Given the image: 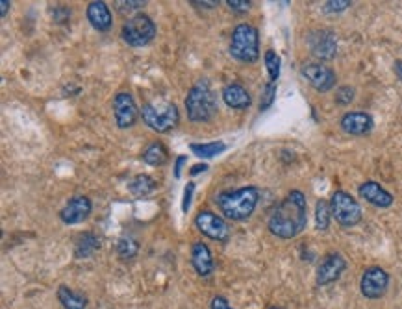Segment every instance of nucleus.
<instances>
[{
	"label": "nucleus",
	"instance_id": "f257e3e1",
	"mask_svg": "<svg viewBox=\"0 0 402 309\" xmlns=\"http://www.w3.org/2000/svg\"><path fill=\"white\" fill-rule=\"evenodd\" d=\"M306 223H308L306 196L295 189L271 213L267 228L278 239H293L306 228Z\"/></svg>",
	"mask_w": 402,
	"mask_h": 309
},
{
	"label": "nucleus",
	"instance_id": "f03ea898",
	"mask_svg": "<svg viewBox=\"0 0 402 309\" xmlns=\"http://www.w3.org/2000/svg\"><path fill=\"white\" fill-rule=\"evenodd\" d=\"M260 200V191L254 185H247L235 191H223L215 196V204L221 213L230 221H247L254 213Z\"/></svg>",
	"mask_w": 402,
	"mask_h": 309
},
{
	"label": "nucleus",
	"instance_id": "7ed1b4c3",
	"mask_svg": "<svg viewBox=\"0 0 402 309\" xmlns=\"http://www.w3.org/2000/svg\"><path fill=\"white\" fill-rule=\"evenodd\" d=\"M217 97L206 78L196 80L185 97V111L191 122H210L217 115Z\"/></svg>",
	"mask_w": 402,
	"mask_h": 309
},
{
	"label": "nucleus",
	"instance_id": "20e7f679",
	"mask_svg": "<svg viewBox=\"0 0 402 309\" xmlns=\"http://www.w3.org/2000/svg\"><path fill=\"white\" fill-rule=\"evenodd\" d=\"M141 119L150 130L167 134L180 122V111L176 104L163 100V98H154V100L143 104Z\"/></svg>",
	"mask_w": 402,
	"mask_h": 309
},
{
	"label": "nucleus",
	"instance_id": "39448f33",
	"mask_svg": "<svg viewBox=\"0 0 402 309\" xmlns=\"http://www.w3.org/2000/svg\"><path fill=\"white\" fill-rule=\"evenodd\" d=\"M230 54L235 60L243 61V63H254L260 58V33L258 28L249 24V22H241L234 28L232 32V41H230Z\"/></svg>",
	"mask_w": 402,
	"mask_h": 309
},
{
	"label": "nucleus",
	"instance_id": "423d86ee",
	"mask_svg": "<svg viewBox=\"0 0 402 309\" xmlns=\"http://www.w3.org/2000/svg\"><path fill=\"white\" fill-rule=\"evenodd\" d=\"M332 217L343 228H354L362 221V207L347 191H336L330 200Z\"/></svg>",
	"mask_w": 402,
	"mask_h": 309
},
{
	"label": "nucleus",
	"instance_id": "0eeeda50",
	"mask_svg": "<svg viewBox=\"0 0 402 309\" xmlns=\"http://www.w3.org/2000/svg\"><path fill=\"white\" fill-rule=\"evenodd\" d=\"M121 35L125 39V43H128L130 47H145L156 35V24L150 17L139 13L123 24Z\"/></svg>",
	"mask_w": 402,
	"mask_h": 309
},
{
	"label": "nucleus",
	"instance_id": "6e6552de",
	"mask_svg": "<svg viewBox=\"0 0 402 309\" xmlns=\"http://www.w3.org/2000/svg\"><path fill=\"white\" fill-rule=\"evenodd\" d=\"M195 226L196 230L206 235L208 239H213L217 243H229L230 239V228L224 219H221L219 215H215L213 212H201L195 217Z\"/></svg>",
	"mask_w": 402,
	"mask_h": 309
},
{
	"label": "nucleus",
	"instance_id": "1a4fd4ad",
	"mask_svg": "<svg viewBox=\"0 0 402 309\" xmlns=\"http://www.w3.org/2000/svg\"><path fill=\"white\" fill-rule=\"evenodd\" d=\"M387 285H389V274L382 267H369L362 274L360 289H362V294H364L365 299H382L386 294Z\"/></svg>",
	"mask_w": 402,
	"mask_h": 309
},
{
	"label": "nucleus",
	"instance_id": "9d476101",
	"mask_svg": "<svg viewBox=\"0 0 402 309\" xmlns=\"http://www.w3.org/2000/svg\"><path fill=\"white\" fill-rule=\"evenodd\" d=\"M114 117L115 125L121 130L132 128L137 120V106L136 100L128 91H121L114 98Z\"/></svg>",
	"mask_w": 402,
	"mask_h": 309
},
{
	"label": "nucleus",
	"instance_id": "9b49d317",
	"mask_svg": "<svg viewBox=\"0 0 402 309\" xmlns=\"http://www.w3.org/2000/svg\"><path fill=\"white\" fill-rule=\"evenodd\" d=\"M302 77L319 93H328L336 86V72L323 63H306L302 67Z\"/></svg>",
	"mask_w": 402,
	"mask_h": 309
},
{
	"label": "nucleus",
	"instance_id": "f8f14e48",
	"mask_svg": "<svg viewBox=\"0 0 402 309\" xmlns=\"http://www.w3.org/2000/svg\"><path fill=\"white\" fill-rule=\"evenodd\" d=\"M308 43H310L311 54L319 58V60L328 61L336 58L337 39L330 30H316V32H311L310 38H308Z\"/></svg>",
	"mask_w": 402,
	"mask_h": 309
},
{
	"label": "nucleus",
	"instance_id": "ddd939ff",
	"mask_svg": "<svg viewBox=\"0 0 402 309\" xmlns=\"http://www.w3.org/2000/svg\"><path fill=\"white\" fill-rule=\"evenodd\" d=\"M93 209L91 200L87 196H72L71 200L67 202L65 207L60 212V219L63 224H80L86 219H89Z\"/></svg>",
	"mask_w": 402,
	"mask_h": 309
},
{
	"label": "nucleus",
	"instance_id": "4468645a",
	"mask_svg": "<svg viewBox=\"0 0 402 309\" xmlns=\"http://www.w3.org/2000/svg\"><path fill=\"white\" fill-rule=\"evenodd\" d=\"M347 269V261L341 254H328L321 261V265L317 269V283L319 285H328L341 278V274Z\"/></svg>",
	"mask_w": 402,
	"mask_h": 309
},
{
	"label": "nucleus",
	"instance_id": "2eb2a0df",
	"mask_svg": "<svg viewBox=\"0 0 402 309\" xmlns=\"http://www.w3.org/2000/svg\"><path fill=\"white\" fill-rule=\"evenodd\" d=\"M339 125L348 136H365L373 130L375 120L369 113H364V111H348V113L343 115Z\"/></svg>",
	"mask_w": 402,
	"mask_h": 309
},
{
	"label": "nucleus",
	"instance_id": "dca6fc26",
	"mask_svg": "<svg viewBox=\"0 0 402 309\" xmlns=\"http://www.w3.org/2000/svg\"><path fill=\"white\" fill-rule=\"evenodd\" d=\"M191 263H193V269H195L199 276L206 278L212 274L215 263H213L212 250L206 243H202V241L193 243V246H191Z\"/></svg>",
	"mask_w": 402,
	"mask_h": 309
},
{
	"label": "nucleus",
	"instance_id": "f3484780",
	"mask_svg": "<svg viewBox=\"0 0 402 309\" xmlns=\"http://www.w3.org/2000/svg\"><path fill=\"white\" fill-rule=\"evenodd\" d=\"M360 196L376 207H389L393 204V195L387 193L378 182H364L358 189Z\"/></svg>",
	"mask_w": 402,
	"mask_h": 309
},
{
	"label": "nucleus",
	"instance_id": "a211bd4d",
	"mask_svg": "<svg viewBox=\"0 0 402 309\" xmlns=\"http://www.w3.org/2000/svg\"><path fill=\"white\" fill-rule=\"evenodd\" d=\"M87 21L91 22V26L98 32H108L114 24V17H111V11L106 6V2L95 0L87 6Z\"/></svg>",
	"mask_w": 402,
	"mask_h": 309
},
{
	"label": "nucleus",
	"instance_id": "6ab92c4d",
	"mask_svg": "<svg viewBox=\"0 0 402 309\" xmlns=\"http://www.w3.org/2000/svg\"><path fill=\"white\" fill-rule=\"evenodd\" d=\"M223 100L232 109H249L250 102H252L249 91L238 81H232L229 86H224Z\"/></svg>",
	"mask_w": 402,
	"mask_h": 309
},
{
	"label": "nucleus",
	"instance_id": "aec40b11",
	"mask_svg": "<svg viewBox=\"0 0 402 309\" xmlns=\"http://www.w3.org/2000/svg\"><path fill=\"white\" fill-rule=\"evenodd\" d=\"M98 248H100V239H98L95 233H82L77 241V246H75V258H77V260H86V258L95 254Z\"/></svg>",
	"mask_w": 402,
	"mask_h": 309
},
{
	"label": "nucleus",
	"instance_id": "412c9836",
	"mask_svg": "<svg viewBox=\"0 0 402 309\" xmlns=\"http://www.w3.org/2000/svg\"><path fill=\"white\" fill-rule=\"evenodd\" d=\"M156 187H158L156 180H154L153 176H148V174H137L136 178L128 184V191H130L136 198H145V196L153 195Z\"/></svg>",
	"mask_w": 402,
	"mask_h": 309
},
{
	"label": "nucleus",
	"instance_id": "4be33fe9",
	"mask_svg": "<svg viewBox=\"0 0 402 309\" xmlns=\"http://www.w3.org/2000/svg\"><path fill=\"white\" fill-rule=\"evenodd\" d=\"M58 300L60 304L63 306V309H86L87 308V299L82 293L72 291L71 287L67 285H60L58 287Z\"/></svg>",
	"mask_w": 402,
	"mask_h": 309
},
{
	"label": "nucleus",
	"instance_id": "5701e85b",
	"mask_svg": "<svg viewBox=\"0 0 402 309\" xmlns=\"http://www.w3.org/2000/svg\"><path fill=\"white\" fill-rule=\"evenodd\" d=\"M141 159L147 165H153V167H162L165 165L169 159V152L167 148L163 147L162 143H150L141 154Z\"/></svg>",
	"mask_w": 402,
	"mask_h": 309
},
{
	"label": "nucleus",
	"instance_id": "b1692460",
	"mask_svg": "<svg viewBox=\"0 0 402 309\" xmlns=\"http://www.w3.org/2000/svg\"><path fill=\"white\" fill-rule=\"evenodd\" d=\"M191 152L199 157H204V159H210V157H215L219 154H223L226 150V143L223 141H213V143H191L190 145Z\"/></svg>",
	"mask_w": 402,
	"mask_h": 309
},
{
	"label": "nucleus",
	"instance_id": "393cba45",
	"mask_svg": "<svg viewBox=\"0 0 402 309\" xmlns=\"http://www.w3.org/2000/svg\"><path fill=\"white\" fill-rule=\"evenodd\" d=\"M139 252V244L134 237L130 235H125V237L119 239V243H117V254L123 261H130L134 260Z\"/></svg>",
	"mask_w": 402,
	"mask_h": 309
},
{
	"label": "nucleus",
	"instance_id": "a878e982",
	"mask_svg": "<svg viewBox=\"0 0 402 309\" xmlns=\"http://www.w3.org/2000/svg\"><path fill=\"white\" fill-rule=\"evenodd\" d=\"M330 217H332V207L330 202L326 200H317L316 204V226L319 232H325L330 226Z\"/></svg>",
	"mask_w": 402,
	"mask_h": 309
},
{
	"label": "nucleus",
	"instance_id": "bb28decb",
	"mask_svg": "<svg viewBox=\"0 0 402 309\" xmlns=\"http://www.w3.org/2000/svg\"><path fill=\"white\" fill-rule=\"evenodd\" d=\"M265 67H267V72H269V81H272V84H277L278 77H280V56L275 52V50H267L265 52Z\"/></svg>",
	"mask_w": 402,
	"mask_h": 309
},
{
	"label": "nucleus",
	"instance_id": "cd10ccee",
	"mask_svg": "<svg viewBox=\"0 0 402 309\" xmlns=\"http://www.w3.org/2000/svg\"><path fill=\"white\" fill-rule=\"evenodd\" d=\"M275 97H277V84L269 81V84L265 86V89H263V93H261V100H260L261 111H265V109L271 108L272 102H275Z\"/></svg>",
	"mask_w": 402,
	"mask_h": 309
},
{
	"label": "nucleus",
	"instance_id": "c85d7f7f",
	"mask_svg": "<svg viewBox=\"0 0 402 309\" xmlns=\"http://www.w3.org/2000/svg\"><path fill=\"white\" fill-rule=\"evenodd\" d=\"M354 100V89L350 86H343L337 89V95H336V102L341 104V106H347V104H350Z\"/></svg>",
	"mask_w": 402,
	"mask_h": 309
},
{
	"label": "nucleus",
	"instance_id": "c756f323",
	"mask_svg": "<svg viewBox=\"0 0 402 309\" xmlns=\"http://www.w3.org/2000/svg\"><path fill=\"white\" fill-rule=\"evenodd\" d=\"M193 193H195V184L190 182V184L185 185L184 189V200H182V212L187 213L191 207V198H193Z\"/></svg>",
	"mask_w": 402,
	"mask_h": 309
},
{
	"label": "nucleus",
	"instance_id": "7c9ffc66",
	"mask_svg": "<svg viewBox=\"0 0 402 309\" xmlns=\"http://www.w3.org/2000/svg\"><path fill=\"white\" fill-rule=\"evenodd\" d=\"M348 6H350V2H348V0H336V2H326L323 10L328 11V13H337V11L347 10Z\"/></svg>",
	"mask_w": 402,
	"mask_h": 309
},
{
	"label": "nucleus",
	"instance_id": "2f4dec72",
	"mask_svg": "<svg viewBox=\"0 0 402 309\" xmlns=\"http://www.w3.org/2000/svg\"><path fill=\"white\" fill-rule=\"evenodd\" d=\"M226 4L230 6V10L235 13H247L250 10L249 0H226Z\"/></svg>",
	"mask_w": 402,
	"mask_h": 309
},
{
	"label": "nucleus",
	"instance_id": "473e14b6",
	"mask_svg": "<svg viewBox=\"0 0 402 309\" xmlns=\"http://www.w3.org/2000/svg\"><path fill=\"white\" fill-rule=\"evenodd\" d=\"M117 6H119V11H134L143 8L145 2H141V0H130V2H117Z\"/></svg>",
	"mask_w": 402,
	"mask_h": 309
},
{
	"label": "nucleus",
	"instance_id": "72a5a7b5",
	"mask_svg": "<svg viewBox=\"0 0 402 309\" xmlns=\"http://www.w3.org/2000/svg\"><path fill=\"white\" fill-rule=\"evenodd\" d=\"M210 308L212 309H235L232 308L229 300L224 299V296H213L212 302H210Z\"/></svg>",
	"mask_w": 402,
	"mask_h": 309
},
{
	"label": "nucleus",
	"instance_id": "f704fd0d",
	"mask_svg": "<svg viewBox=\"0 0 402 309\" xmlns=\"http://www.w3.org/2000/svg\"><path fill=\"white\" fill-rule=\"evenodd\" d=\"M185 161H187V156L176 157V163H174V178H180V174H182V167H184Z\"/></svg>",
	"mask_w": 402,
	"mask_h": 309
},
{
	"label": "nucleus",
	"instance_id": "c9c22d12",
	"mask_svg": "<svg viewBox=\"0 0 402 309\" xmlns=\"http://www.w3.org/2000/svg\"><path fill=\"white\" fill-rule=\"evenodd\" d=\"M208 171V165L206 163H199V165H195V167L191 168V176H196V174H201V173H206Z\"/></svg>",
	"mask_w": 402,
	"mask_h": 309
},
{
	"label": "nucleus",
	"instance_id": "e433bc0d",
	"mask_svg": "<svg viewBox=\"0 0 402 309\" xmlns=\"http://www.w3.org/2000/svg\"><path fill=\"white\" fill-rule=\"evenodd\" d=\"M191 4L201 6V8H215V6H219V2L217 0H212V2H196V0H191Z\"/></svg>",
	"mask_w": 402,
	"mask_h": 309
},
{
	"label": "nucleus",
	"instance_id": "4c0bfd02",
	"mask_svg": "<svg viewBox=\"0 0 402 309\" xmlns=\"http://www.w3.org/2000/svg\"><path fill=\"white\" fill-rule=\"evenodd\" d=\"M395 74L399 77V80H402V61L401 60L395 61Z\"/></svg>",
	"mask_w": 402,
	"mask_h": 309
},
{
	"label": "nucleus",
	"instance_id": "58836bf2",
	"mask_svg": "<svg viewBox=\"0 0 402 309\" xmlns=\"http://www.w3.org/2000/svg\"><path fill=\"white\" fill-rule=\"evenodd\" d=\"M0 6H2V13H0V15L6 17V13H8V8H10V2H8V0H2V2H0Z\"/></svg>",
	"mask_w": 402,
	"mask_h": 309
},
{
	"label": "nucleus",
	"instance_id": "ea45409f",
	"mask_svg": "<svg viewBox=\"0 0 402 309\" xmlns=\"http://www.w3.org/2000/svg\"><path fill=\"white\" fill-rule=\"evenodd\" d=\"M269 309H280V308H269Z\"/></svg>",
	"mask_w": 402,
	"mask_h": 309
}]
</instances>
